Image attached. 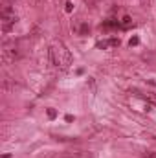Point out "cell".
I'll use <instances>...</instances> for the list:
<instances>
[{
	"instance_id": "obj_5",
	"label": "cell",
	"mask_w": 156,
	"mask_h": 158,
	"mask_svg": "<svg viewBox=\"0 0 156 158\" xmlns=\"http://www.w3.org/2000/svg\"><path fill=\"white\" fill-rule=\"evenodd\" d=\"M130 24H132V20H130V17H123V20L119 22V26H121V28H129Z\"/></svg>"
},
{
	"instance_id": "obj_7",
	"label": "cell",
	"mask_w": 156,
	"mask_h": 158,
	"mask_svg": "<svg viewBox=\"0 0 156 158\" xmlns=\"http://www.w3.org/2000/svg\"><path fill=\"white\" fill-rule=\"evenodd\" d=\"M143 158H156V153H145Z\"/></svg>"
},
{
	"instance_id": "obj_2",
	"label": "cell",
	"mask_w": 156,
	"mask_h": 158,
	"mask_svg": "<svg viewBox=\"0 0 156 158\" xmlns=\"http://www.w3.org/2000/svg\"><path fill=\"white\" fill-rule=\"evenodd\" d=\"M18 57V52L15 48H9V46H4V61H15Z\"/></svg>"
},
{
	"instance_id": "obj_8",
	"label": "cell",
	"mask_w": 156,
	"mask_h": 158,
	"mask_svg": "<svg viewBox=\"0 0 156 158\" xmlns=\"http://www.w3.org/2000/svg\"><path fill=\"white\" fill-rule=\"evenodd\" d=\"M138 42H140V40H138V37H134V39H130V42H129V44L132 46V44H138Z\"/></svg>"
},
{
	"instance_id": "obj_3",
	"label": "cell",
	"mask_w": 156,
	"mask_h": 158,
	"mask_svg": "<svg viewBox=\"0 0 156 158\" xmlns=\"http://www.w3.org/2000/svg\"><path fill=\"white\" fill-rule=\"evenodd\" d=\"M114 46H119V39H107V40H99L97 42V48H114Z\"/></svg>"
},
{
	"instance_id": "obj_6",
	"label": "cell",
	"mask_w": 156,
	"mask_h": 158,
	"mask_svg": "<svg viewBox=\"0 0 156 158\" xmlns=\"http://www.w3.org/2000/svg\"><path fill=\"white\" fill-rule=\"evenodd\" d=\"M48 116H50V118H55V116H57V112H55L53 109H48Z\"/></svg>"
},
{
	"instance_id": "obj_1",
	"label": "cell",
	"mask_w": 156,
	"mask_h": 158,
	"mask_svg": "<svg viewBox=\"0 0 156 158\" xmlns=\"http://www.w3.org/2000/svg\"><path fill=\"white\" fill-rule=\"evenodd\" d=\"M48 55H50V64L51 66H68V63H70V53L63 46H59V48L50 46Z\"/></svg>"
},
{
	"instance_id": "obj_4",
	"label": "cell",
	"mask_w": 156,
	"mask_h": 158,
	"mask_svg": "<svg viewBox=\"0 0 156 158\" xmlns=\"http://www.w3.org/2000/svg\"><path fill=\"white\" fill-rule=\"evenodd\" d=\"M117 26H119L117 20H107V22H103V28H117Z\"/></svg>"
}]
</instances>
